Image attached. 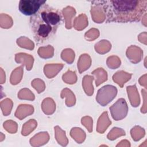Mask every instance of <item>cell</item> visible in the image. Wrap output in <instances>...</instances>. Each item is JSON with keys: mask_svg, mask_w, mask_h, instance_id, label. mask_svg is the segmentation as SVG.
Listing matches in <instances>:
<instances>
[{"mask_svg": "<svg viewBox=\"0 0 147 147\" xmlns=\"http://www.w3.org/2000/svg\"><path fill=\"white\" fill-rule=\"evenodd\" d=\"M107 21L115 22L139 21L146 10L147 1L123 0L97 1Z\"/></svg>", "mask_w": 147, "mask_h": 147, "instance_id": "cell-1", "label": "cell"}, {"mask_svg": "<svg viewBox=\"0 0 147 147\" xmlns=\"http://www.w3.org/2000/svg\"><path fill=\"white\" fill-rule=\"evenodd\" d=\"M63 20L60 10L44 4L30 18V26L36 41L41 44L49 40L56 33Z\"/></svg>", "mask_w": 147, "mask_h": 147, "instance_id": "cell-2", "label": "cell"}, {"mask_svg": "<svg viewBox=\"0 0 147 147\" xmlns=\"http://www.w3.org/2000/svg\"><path fill=\"white\" fill-rule=\"evenodd\" d=\"M47 3L42 0H21L18 3V9L25 16H33Z\"/></svg>", "mask_w": 147, "mask_h": 147, "instance_id": "cell-3", "label": "cell"}, {"mask_svg": "<svg viewBox=\"0 0 147 147\" xmlns=\"http://www.w3.org/2000/svg\"><path fill=\"white\" fill-rule=\"evenodd\" d=\"M117 92V88L114 86L106 85L98 90L96 99L99 104L105 106L114 99Z\"/></svg>", "mask_w": 147, "mask_h": 147, "instance_id": "cell-4", "label": "cell"}, {"mask_svg": "<svg viewBox=\"0 0 147 147\" xmlns=\"http://www.w3.org/2000/svg\"><path fill=\"white\" fill-rule=\"evenodd\" d=\"M110 110L112 117L114 119H122L126 115L127 112L126 102L123 99H119L115 103L110 107Z\"/></svg>", "mask_w": 147, "mask_h": 147, "instance_id": "cell-5", "label": "cell"}]
</instances>
